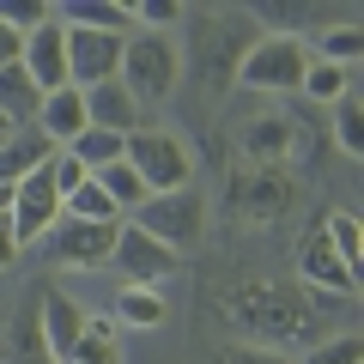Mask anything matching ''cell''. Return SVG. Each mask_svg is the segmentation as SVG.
I'll return each instance as SVG.
<instances>
[{"mask_svg":"<svg viewBox=\"0 0 364 364\" xmlns=\"http://www.w3.org/2000/svg\"><path fill=\"white\" fill-rule=\"evenodd\" d=\"M55 25H61V31H104V37H128L134 18H128V6H116V0H67L61 13H55Z\"/></svg>","mask_w":364,"mask_h":364,"instance_id":"cell-14","label":"cell"},{"mask_svg":"<svg viewBox=\"0 0 364 364\" xmlns=\"http://www.w3.org/2000/svg\"><path fill=\"white\" fill-rule=\"evenodd\" d=\"M73 364H122V346H116V322H109V316H85V340H79Z\"/></svg>","mask_w":364,"mask_h":364,"instance_id":"cell-22","label":"cell"},{"mask_svg":"<svg viewBox=\"0 0 364 364\" xmlns=\"http://www.w3.org/2000/svg\"><path fill=\"white\" fill-rule=\"evenodd\" d=\"M116 322H128V328H158V322H164V291H152V286H122Z\"/></svg>","mask_w":364,"mask_h":364,"instance_id":"cell-21","label":"cell"},{"mask_svg":"<svg viewBox=\"0 0 364 364\" xmlns=\"http://www.w3.org/2000/svg\"><path fill=\"white\" fill-rule=\"evenodd\" d=\"M304 49H310V61L352 67V61L364 55V31H358V25H328V31H316V37H304Z\"/></svg>","mask_w":364,"mask_h":364,"instance_id":"cell-16","label":"cell"},{"mask_svg":"<svg viewBox=\"0 0 364 364\" xmlns=\"http://www.w3.org/2000/svg\"><path fill=\"white\" fill-rule=\"evenodd\" d=\"M322 237H328V249L340 255V267L358 279L364 273V231H358V219H352V213H334V219L322 225Z\"/></svg>","mask_w":364,"mask_h":364,"instance_id":"cell-19","label":"cell"},{"mask_svg":"<svg viewBox=\"0 0 364 364\" xmlns=\"http://www.w3.org/2000/svg\"><path fill=\"white\" fill-rule=\"evenodd\" d=\"M13 261H18V243H13V225L0 219V267H13Z\"/></svg>","mask_w":364,"mask_h":364,"instance_id":"cell-32","label":"cell"},{"mask_svg":"<svg viewBox=\"0 0 364 364\" xmlns=\"http://www.w3.org/2000/svg\"><path fill=\"white\" fill-rule=\"evenodd\" d=\"M37 328H43V346H49V364H73L79 340H85V310H79L67 291L43 286V298H37Z\"/></svg>","mask_w":364,"mask_h":364,"instance_id":"cell-9","label":"cell"},{"mask_svg":"<svg viewBox=\"0 0 364 364\" xmlns=\"http://www.w3.org/2000/svg\"><path fill=\"white\" fill-rule=\"evenodd\" d=\"M79 97H85V128L122 134V140L140 128V104L122 91V79H109V85H91V91H79Z\"/></svg>","mask_w":364,"mask_h":364,"instance_id":"cell-12","label":"cell"},{"mask_svg":"<svg viewBox=\"0 0 364 364\" xmlns=\"http://www.w3.org/2000/svg\"><path fill=\"white\" fill-rule=\"evenodd\" d=\"M122 146H128V140H122V134L85 128V134H79L73 146H61V152H67V158H79V164H85L91 176H97V170H104V164H122Z\"/></svg>","mask_w":364,"mask_h":364,"instance_id":"cell-20","label":"cell"},{"mask_svg":"<svg viewBox=\"0 0 364 364\" xmlns=\"http://www.w3.org/2000/svg\"><path fill=\"white\" fill-rule=\"evenodd\" d=\"M55 6H43V0H0V25L18 31V37H31L37 25H49Z\"/></svg>","mask_w":364,"mask_h":364,"instance_id":"cell-25","label":"cell"},{"mask_svg":"<svg viewBox=\"0 0 364 364\" xmlns=\"http://www.w3.org/2000/svg\"><path fill=\"white\" fill-rule=\"evenodd\" d=\"M6 134H13V122H6V116H0V140H6Z\"/></svg>","mask_w":364,"mask_h":364,"instance_id":"cell-34","label":"cell"},{"mask_svg":"<svg viewBox=\"0 0 364 364\" xmlns=\"http://www.w3.org/2000/svg\"><path fill=\"white\" fill-rule=\"evenodd\" d=\"M219 364H286V358H273V352H261V346H225Z\"/></svg>","mask_w":364,"mask_h":364,"instance_id":"cell-30","label":"cell"},{"mask_svg":"<svg viewBox=\"0 0 364 364\" xmlns=\"http://www.w3.org/2000/svg\"><path fill=\"white\" fill-rule=\"evenodd\" d=\"M286 140H291L286 122H249V134H243L249 158H279V152H286Z\"/></svg>","mask_w":364,"mask_h":364,"instance_id":"cell-27","label":"cell"},{"mask_svg":"<svg viewBox=\"0 0 364 364\" xmlns=\"http://www.w3.org/2000/svg\"><path fill=\"white\" fill-rule=\"evenodd\" d=\"M61 219H85V225H122V213H116V200L104 195V188H97V182H79L73 195L61 200Z\"/></svg>","mask_w":364,"mask_h":364,"instance_id":"cell-18","label":"cell"},{"mask_svg":"<svg viewBox=\"0 0 364 364\" xmlns=\"http://www.w3.org/2000/svg\"><path fill=\"white\" fill-rule=\"evenodd\" d=\"M49 176H55V195L67 200V195H73V188H79V182L91 176V170L79 164V158H67V152H55V164H49Z\"/></svg>","mask_w":364,"mask_h":364,"instance_id":"cell-29","label":"cell"},{"mask_svg":"<svg viewBox=\"0 0 364 364\" xmlns=\"http://www.w3.org/2000/svg\"><path fill=\"white\" fill-rule=\"evenodd\" d=\"M37 109H43V91L31 85V73L25 67H0V116L13 122V134L18 128H37Z\"/></svg>","mask_w":364,"mask_h":364,"instance_id":"cell-15","label":"cell"},{"mask_svg":"<svg viewBox=\"0 0 364 364\" xmlns=\"http://www.w3.org/2000/svg\"><path fill=\"white\" fill-rule=\"evenodd\" d=\"M55 164V158H49ZM49 164L31 170L25 182H18V195H13V213H6V225H13V243H43V237L55 231V219H61V195H55V176Z\"/></svg>","mask_w":364,"mask_h":364,"instance_id":"cell-5","label":"cell"},{"mask_svg":"<svg viewBox=\"0 0 364 364\" xmlns=\"http://www.w3.org/2000/svg\"><path fill=\"white\" fill-rule=\"evenodd\" d=\"M122 91L134 104H170V91L182 79V49L170 37H152V31H128L122 37Z\"/></svg>","mask_w":364,"mask_h":364,"instance_id":"cell-1","label":"cell"},{"mask_svg":"<svg viewBox=\"0 0 364 364\" xmlns=\"http://www.w3.org/2000/svg\"><path fill=\"white\" fill-rule=\"evenodd\" d=\"M298 279H304L310 291H328V298H340V304H346L352 291H358V279H352V273L340 267V255L328 249L322 225H316V231H310V237L298 243Z\"/></svg>","mask_w":364,"mask_h":364,"instance_id":"cell-11","label":"cell"},{"mask_svg":"<svg viewBox=\"0 0 364 364\" xmlns=\"http://www.w3.org/2000/svg\"><path fill=\"white\" fill-rule=\"evenodd\" d=\"M18 55H25V37H18V31H6V25H0V67H13Z\"/></svg>","mask_w":364,"mask_h":364,"instance_id":"cell-31","label":"cell"},{"mask_svg":"<svg viewBox=\"0 0 364 364\" xmlns=\"http://www.w3.org/2000/svg\"><path fill=\"white\" fill-rule=\"evenodd\" d=\"M13 195H18V182H0V219L13 213Z\"/></svg>","mask_w":364,"mask_h":364,"instance_id":"cell-33","label":"cell"},{"mask_svg":"<svg viewBox=\"0 0 364 364\" xmlns=\"http://www.w3.org/2000/svg\"><path fill=\"white\" fill-rule=\"evenodd\" d=\"M304 67H310L304 37H291V31H267V37H255L243 55H237V85H249V91H298L304 85Z\"/></svg>","mask_w":364,"mask_h":364,"instance_id":"cell-3","label":"cell"},{"mask_svg":"<svg viewBox=\"0 0 364 364\" xmlns=\"http://www.w3.org/2000/svg\"><path fill=\"white\" fill-rule=\"evenodd\" d=\"M128 18L140 31H152V37H164V31L182 25V6H176V0H140V6H128Z\"/></svg>","mask_w":364,"mask_h":364,"instance_id":"cell-26","label":"cell"},{"mask_svg":"<svg viewBox=\"0 0 364 364\" xmlns=\"http://www.w3.org/2000/svg\"><path fill=\"white\" fill-rule=\"evenodd\" d=\"M37 134L61 152V146H73L79 134H85V97H79L73 85H61V91H49L43 97V109H37Z\"/></svg>","mask_w":364,"mask_h":364,"instance_id":"cell-13","label":"cell"},{"mask_svg":"<svg viewBox=\"0 0 364 364\" xmlns=\"http://www.w3.org/2000/svg\"><path fill=\"white\" fill-rule=\"evenodd\" d=\"M176 261H182V255H170V249L152 243L140 225L122 219V231H116V255H109V267L122 273V286H152V291H158L170 273H176Z\"/></svg>","mask_w":364,"mask_h":364,"instance_id":"cell-6","label":"cell"},{"mask_svg":"<svg viewBox=\"0 0 364 364\" xmlns=\"http://www.w3.org/2000/svg\"><path fill=\"white\" fill-rule=\"evenodd\" d=\"M122 164H128L134 176L152 188V195L188 188V176H195V158H188V146H182L176 134H164V128H134L128 146H122Z\"/></svg>","mask_w":364,"mask_h":364,"instance_id":"cell-4","label":"cell"},{"mask_svg":"<svg viewBox=\"0 0 364 364\" xmlns=\"http://www.w3.org/2000/svg\"><path fill=\"white\" fill-rule=\"evenodd\" d=\"M304 364H364V340H352V334H334V340H322V346H316Z\"/></svg>","mask_w":364,"mask_h":364,"instance_id":"cell-28","label":"cell"},{"mask_svg":"<svg viewBox=\"0 0 364 364\" xmlns=\"http://www.w3.org/2000/svg\"><path fill=\"white\" fill-rule=\"evenodd\" d=\"M18 67L31 73V85H37L43 97H49V91H61V85H67V31L55 25V18H49V25H37V31L25 37Z\"/></svg>","mask_w":364,"mask_h":364,"instance_id":"cell-10","label":"cell"},{"mask_svg":"<svg viewBox=\"0 0 364 364\" xmlns=\"http://www.w3.org/2000/svg\"><path fill=\"white\" fill-rule=\"evenodd\" d=\"M304 97H316V104H340L352 91V67H328V61H310L304 67Z\"/></svg>","mask_w":364,"mask_h":364,"instance_id":"cell-23","label":"cell"},{"mask_svg":"<svg viewBox=\"0 0 364 364\" xmlns=\"http://www.w3.org/2000/svg\"><path fill=\"white\" fill-rule=\"evenodd\" d=\"M116 231L122 225H85V219H55L49 231V261L55 267H104L116 255Z\"/></svg>","mask_w":364,"mask_h":364,"instance_id":"cell-7","label":"cell"},{"mask_svg":"<svg viewBox=\"0 0 364 364\" xmlns=\"http://www.w3.org/2000/svg\"><path fill=\"white\" fill-rule=\"evenodd\" d=\"M122 73V37H104V31H67V85L91 91L109 85Z\"/></svg>","mask_w":364,"mask_h":364,"instance_id":"cell-8","label":"cell"},{"mask_svg":"<svg viewBox=\"0 0 364 364\" xmlns=\"http://www.w3.org/2000/svg\"><path fill=\"white\" fill-rule=\"evenodd\" d=\"M334 140L346 158H364V109H358V91H346L334 104Z\"/></svg>","mask_w":364,"mask_h":364,"instance_id":"cell-24","label":"cell"},{"mask_svg":"<svg viewBox=\"0 0 364 364\" xmlns=\"http://www.w3.org/2000/svg\"><path fill=\"white\" fill-rule=\"evenodd\" d=\"M128 225H140V231L152 237V243H164L170 255H188V249L200 243V231H207V195H200L195 182H188V188H170V195H152Z\"/></svg>","mask_w":364,"mask_h":364,"instance_id":"cell-2","label":"cell"},{"mask_svg":"<svg viewBox=\"0 0 364 364\" xmlns=\"http://www.w3.org/2000/svg\"><path fill=\"white\" fill-rule=\"evenodd\" d=\"M91 182H97V188H104V195L116 200V213H122V219H134V213H140L146 200H152V188H146V182L134 176L128 164H104V170H97Z\"/></svg>","mask_w":364,"mask_h":364,"instance_id":"cell-17","label":"cell"}]
</instances>
